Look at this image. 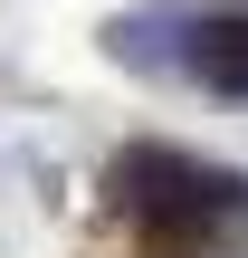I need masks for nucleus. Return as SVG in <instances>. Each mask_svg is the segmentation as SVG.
<instances>
[{"label": "nucleus", "instance_id": "obj_1", "mask_svg": "<svg viewBox=\"0 0 248 258\" xmlns=\"http://www.w3.org/2000/svg\"><path fill=\"white\" fill-rule=\"evenodd\" d=\"M115 191H124L153 230H172V239H201L210 220L248 211L239 172H229V163H201V153H182V144H134V153L115 163Z\"/></svg>", "mask_w": 248, "mask_h": 258}, {"label": "nucleus", "instance_id": "obj_2", "mask_svg": "<svg viewBox=\"0 0 248 258\" xmlns=\"http://www.w3.org/2000/svg\"><path fill=\"white\" fill-rule=\"evenodd\" d=\"M191 77H201L210 96L248 105V10H210V19H191Z\"/></svg>", "mask_w": 248, "mask_h": 258}, {"label": "nucleus", "instance_id": "obj_3", "mask_svg": "<svg viewBox=\"0 0 248 258\" xmlns=\"http://www.w3.org/2000/svg\"><path fill=\"white\" fill-rule=\"evenodd\" d=\"M105 48L124 67H191V19H115Z\"/></svg>", "mask_w": 248, "mask_h": 258}]
</instances>
